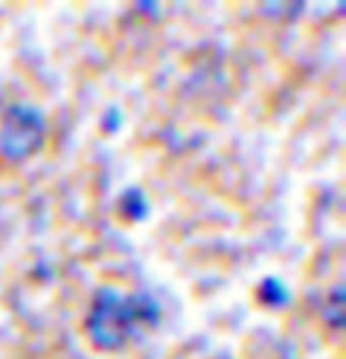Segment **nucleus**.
I'll return each instance as SVG.
<instances>
[{"mask_svg": "<svg viewBox=\"0 0 346 359\" xmlns=\"http://www.w3.org/2000/svg\"><path fill=\"white\" fill-rule=\"evenodd\" d=\"M158 321V306L148 295H122L116 289H101L92 302L85 330L101 348H120L144 325Z\"/></svg>", "mask_w": 346, "mask_h": 359, "instance_id": "1", "label": "nucleus"}, {"mask_svg": "<svg viewBox=\"0 0 346 359\" xmlns=\"http://www.w3.org/2000/svg\"><path fill=\"white\" fill-rule=\"evenodd\" d=\"M46 118L32 105H13L0 124V154L11 163L32 156L46 140Z\"/></svg>", "mask_w": 346, "mask_h": 359, "instance_id": "2", "label": "nucleus"}, {"mask_svg": "<svg viewBox=\"0 0 346 359\" xmlns=\"http://www.w3.org/2000/svg\"><path fill=\"white\" fill-rule=\"evenodd\" d=\"M120 208L131 220H141L148 214V201L139 189H128L120 199Z\"/></svg>", "mask_w": 346, "mask_h": 359, "instance_id": "3", "label": "nucleus"}, {"mask_svg": "<svg viewBox=\"0 0 346 359\" xmlns=\"http://www.w3.org/2000/svg\"><path fill=\"white\" fill-rule=\"evenodd\" d=\"M258 293H261L263 302L270 304V306H282V304H286V299H289L286 287H284L278 278H274V276H270V278H265V280L261 283V289H258Z\"/></svg>", "mask_w": 346, "mask_h": 359, "instance_id": "4", "label": "nucleus"}]
</instances>
